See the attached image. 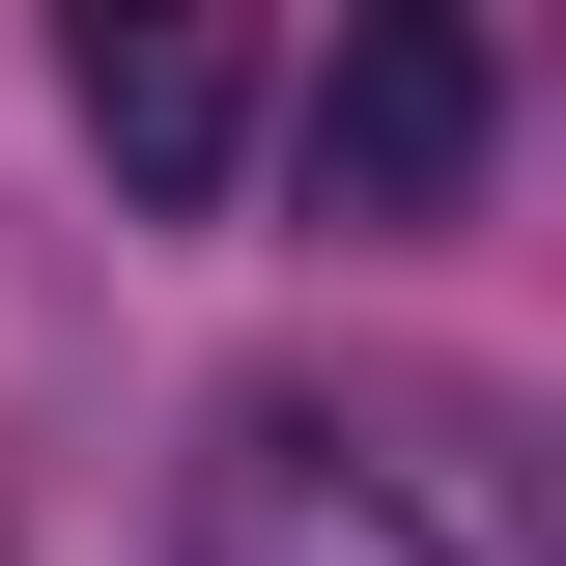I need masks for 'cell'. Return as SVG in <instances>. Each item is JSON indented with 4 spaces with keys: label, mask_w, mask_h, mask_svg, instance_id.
I'll return each mask as SVG.
<instances>
[{
    "label": "cell",
    "mask_w": 566,
    "mask_h": 566,
    "mask_svg": "<svg viewBox=\"0 0 566 566\" xmlns=\"http://www.w3.org/2000/svg\"><path fill=\"white\" fill-rule=\"evenodd\" d=\"M170 566H538V424L482 368H227Z\"/></svg>",
    "instance_id": "1"
},
{
    "label": "cell",
    "mask_w": 566,
    "mask_h": 566,
    "mask_svg": "<svg viewBox=\"0 0 566 566\" xmlns=\"http://www.w3.org/2000/svg\"><path fill=\"white\" fill-rule=\"evenodd\" d=\"M482 142H510V57L453 0H368L340 57H312V114H283V170H312V227H453Z\"/></svg>",
    "instance_id": "2"
},
{
    "label": "cell",
    "mask_w": 566,
    "mask_h": 566,
    "mask_svg": "<svg viewBox=\"0 0 566 566\" xmlns=\"http://www.w3.org/2000/svg\"><path fill=\"white\" fill-rule=\"evenodd\" d=\"M85 142H114V199H227L255 170V29H199V0L85 29Z\"/></svg>",
    "instance_id": "3"
}]
</instances>
